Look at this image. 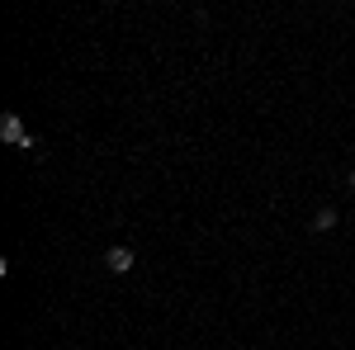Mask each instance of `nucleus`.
<instances>
[{
	"label": "nucleus",
	"instance_id": "nucleus-4",
	"mask_svg": "<svg viewBox=\"0 0 355 350\" xmlns=\"http://www.w3.org/2000/svg\"><path fill=\"white\" fill-rule=\"evenodd\" d=\"M351 189H355V170H351Z\"/></svg>",
	"mask_w": 355,
	"mask_h": 350
},
{
	"label": "nucleus",
	"instance_id": "nucleus-3",
	"mask_svg": "<svg viewBox=\"0 0 355 350\" xmlns=\"http://www.w3.org/2000/svg\"><path fill=\"white\" fill-rule=\"evenodd\" d=\"M336 227V209H318V218H313V232H331Z\"/></svg>",
	"mask_w": 355,
	"mask_h": 350
},
{
	"label": "nucleus",
	"instance_id": "nucleus-1",
	"mask_svg": "<svg viewBox=\"0 0 355 350\" xmlns=\"http://www.w3.org/2000/svg\"><path fill=\"white\" fill-rule=\"evenodd\" d=\"M0 137H5V142H15L19 152H33V137H28V128H24V119H19V114H5V119H0Z\"/></svg>",
	"mask_w": 355,
	"mask_h": 350
},
{
	"label": "nucleus",
	"instance_id": "nucleus-2",
	"mask_svg": "<svg viewBox=\"0 0 355 350\" xmlns=\"http://www.w3.org/2000/svg\"><path fill=\"white\" fill-rule=\"evenodd\" d=\"M105 265H110L114 274H128V270H133V251H128V246H114V251H105Z\"/></svg>",
	"mask_w": 355,
	"mask_h": 350
}]
</instances>
